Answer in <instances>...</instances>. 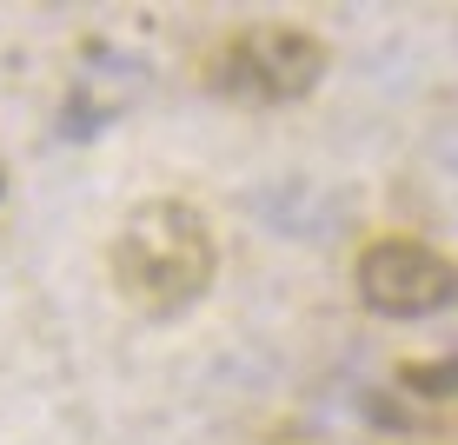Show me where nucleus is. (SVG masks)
I'll list each match as a JSON object with an SVG mask.
<instances>
[{
  "label": "nucleus",
  "mask_w": 458,
  "mask_h": 445,
  "mask_svg": "<svg viewBox=\"0 0 458 445\" xmlns=\"http://www.w3.org/2000/svg\"><path fill=\"white\" fill-rule=\"evenodd\" d=\"M106 266H114V293L140 320H180L186 306L207 299L219 273V246L193 200H140L120 219Z\"/></svg>",
  "instance_id": "nucleus-1"
},
{
  "label": "nucleus",
  "mask_w": 458,
  "mask_h": 445,
  "mask_svg": "<svg viewBox=\"0 0 458 445\" xmlns=\"http://www.w3.org/2000/svg\"><path fill=\"white\" fill-rule=\"evenodd\" d=\"M326 40L312 27H293V21H252L240 34H226L207 54L199 81L226 100H252V107H286V100H306L312 87L326 81Z\"/></svg>",
  "instance_id": "nucleus-2"
},
{
  "label": "nucleus",
  "mask_w": 458,
  "mask_h": 445,
  "mask_svg": "<svg viewBox=\"0 0 458 445\" xmlns=\"http://www.w3.org/2000/svg\"><path fill=\"white\" fill-rule=\"evenodd\" d=\"M458 293V266L425 240H372L359 252V299L386 320H419L438 312Z\"/></svg>",
  "instance_id": "nucleus-3"
},
{
  "label": "nucleus",
  "mask_w": 458,
  "mask_h": 445,
  "mask_svg": "<svg viewBox=\"0 0 458 445\" xmlns=\"http://www.w3.org/2000/svg\"><path fill=\"white\" fill-rule=\"evenodd\" d=\"M419 392H458V359L452 365H405Z\"/></svg>",
  "instance_id": "nucleus-4"
},
{
  "label": "nucleus",
  "mask_w": 458,
  "mask_h": 445,
  "mask_svg": "<svg viewBox=\"0 0 458 445\" xmlns=\"http://www.w3.org/2000/svg\"><path fill=\"white\" fill-rule=\"evenodd\" d=\"M0 186H7V173H0Z\"/></svg>",
  "instance_id": "nucleus-5"
}]
</instances>
